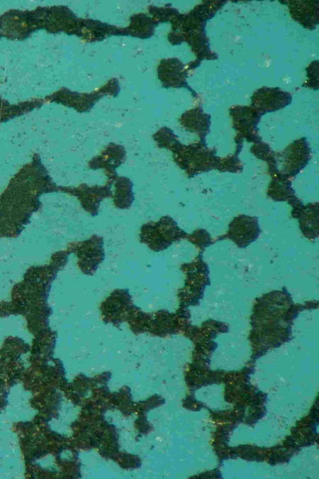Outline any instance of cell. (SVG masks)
<instances>
[{
    "label": "cell",
    "mask_w": 319,
    "mask_h": 479,
    "mask_svg": "<svg viewBox=\"0 0 319 479\" xmlns=\"http://www.w3.org/2000/svg\"><path fill=\"white\" fill-rule=\"evenodd\" d=\"M176 138L167 148L173 152L174 162L189 177L214 169L218 170L221 158L216 156L215 149L208 148L206 143L201 141L183 145Z\"/></svg>",
    "instance_id": "6da1fadb"
},
{
    "label": "cell",
    "mask_w": 319,
    "mask_h": 479,
    "mask_svg": "<svg viewBox=\"0 0 319 479\" xmlns=\"http://www.w3.org/2000/svg\"><path fill=\"white\" fill-rule=\"evenodd\" d=\"M188 236L169 216H163L157 222L144 224L141 228L140 239L155 251L166 249L172 243Z\"/></svg>",
    "instance_id": "7a4b0ae2"
},
{
    "label": "cell",
    "mask_w": 319,
    "mask_h": 479,
    "mask_svg": "<svg viewBox=\"0 0 319 479\" xmlns=\"http://www.w3.org/2000/svg\"><path fill=\"white\" fill-rule=\"evenodd\" d=\"M311 158V150L306 137L293 141L283 151L275 153L279 173L293 177L298 175Z\"/></svg>",
    "instance_id": "3957f363"
},
{
    "label": "cell",
    "mask_w": 319,
    "mask_h": 479,
    "mask_svg": "<svg viewBox=\"0 0 319 479\" xmlns=\"http://www.w3.org/2000/svg\"><path fill=\"white\" fill-rule=\"evenodd\" d=\"M233 128L237 132L235 137L237 148L241 150L242 139L254 143L262 141L258 135L257 124L261 116L250 106H235L230 109Z\"/></svg>",
    "instance_id": "277c9868"
},
{
    "label": "cell",
    "mask_w": 319,
    "mask_h": 479,
    "mask_svg": "<svg viewBox=\"0 0 319 479\" xmlns=\"http://www.w3.org/2000/svg\"><path fill=\"white\" fill-rule=\"evenodd\" d=\"M291 99L290 93L279 87H262L252 96L250 107L262 116L286 107L291 104Z\"/></svg>",
    "instance_id": "5b68a950"
},
{
    "label": "cell",
    "mask_w": 319,
    "mask_h": 479,
    "mask_svg": "<svg viewBox=\"0 0 319 479\" xmlns=\"http://www.w3.org/2000/svg\"><path fill=\"white\" fill-rule=\"evenodd\" d=\"M259 233L257 217L240 214L230 223L228 232L223 237L231 239L239 248H246L257 240Z\"/></svg>",
    "instance_id": "8992f818"
},
{
    "label": "cell",
    "mask_w": 319,
    "mask_h": 479,
    "mask_svg": "<svg viewBox=\"0 0 319 479\" xmlns=\"http://www.w3.org/2000/svg\"><path fill=\"white\" fill-rule=\"evenodd\" d=\"M272 180L267 190V196L275 202H288L292 207L291 214L303 206V202L296 196L289 177L278 172L271 176Z\"/></svg>",
    "instance_id": "52a82bcc"
},
{
    "label": "cell",
    "mask_w": 319,
    "mask_h": 479,
    "mask_svg": "<svg viewBox=\"0 0 319 479\" xmlns=\"http://www.w3.org/2000/svg\"><path fill=\"white\" fill-rule=\"evenodd\" d=\"M292 18L304 28L315 29L318 25V3L312 1H289Z\"/></svg>",
    "instance_id": "ba28073f"
},
{
    "label": "cell",
    "mask_w": 319,
    "mask_h": 479,
    "mask_svg": "<svg viewBox=\"0 0 319 479\" xmlns=\"http://www.w3.org/2000/svg\"><path fill=\"white\" fill-rule=\"evenodd\" d=\"M318 202L308 203L296 212L291 214L298 219L303 235L312 240L318 237Z\"/></svg>",
    "instance_id": "9c48e42d"
},
{
    "label": "cell",
    "mask_w": 319,
    "mask_h": 479,
    "mask_svg": "<svg viewBox=\"0 0 319 479\" xmlns=\"http://www.w3.org/2000/svg\"><path fill=\"white\" fill-rule=\"evenodd\" d=\"M182 124L188 131L196 133L200 141L205 143V138L209 133L211 116L205 114L201 108H196L185 112L180 119Z\"/></svg>",
    "instance_id": "30bf717a"
},
{
    "label": "cell",
    "mask_w": 319,
    "mask_h": 479,
    "mask_svg": "<svg viewBox=\"0 0 319 479\" xmlns=\"http://www.w3.org/2000/svg\"><path fill=\"white\" fill-rule=\"evenodd\" d=\"M133 185L129 179L121 177L117 179L113 202L116 207L121 209L128 208L133 199Z\"/></svg>",
    "instance_id": "8fae6325"
}]
</instances>
